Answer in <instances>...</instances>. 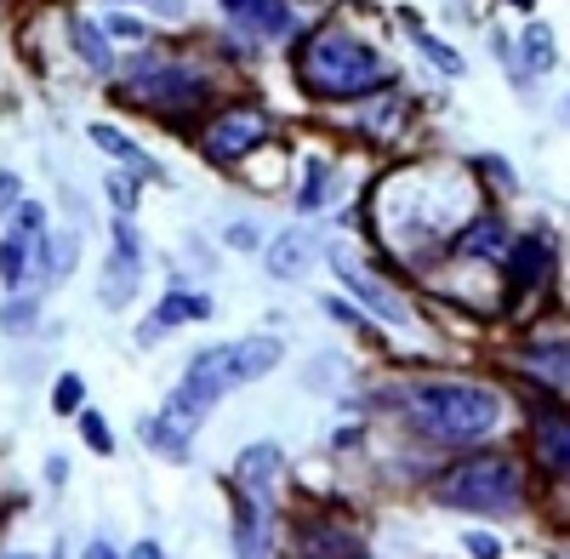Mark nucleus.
<instances>
[{
  "instance_id": "obj_20",
  "label": "nucleus",
  "mask_w": 570,
  "mask_h": 559,
  "mask_svg": "<svg viewBox=\"0 0 570 559\" xmlns=\"http://www.w3.org/2000/svg\"><path fill=\"white\" fill-rule=\"evenodd\" d=\"M531 371H542V377H553V383H570V349H537Z\"/></svg>"
},
{
  "instance_id": "obj_32",
  "label": "nucleus",
  "mask_w": 570,
  "mask_h": 559,
  "mask_svg": "<svg viewBox=\"0 0 570 559\" xmlns=\"http://www.w3.org/2000/svg\"><path fill=\"white\" fill-rule=\"evenodd\" d=\"M513 7H531V0H513Z\"/></svg>"
},
{
  "instance_id": "obj_21",
  "label": "nucleus",
  "mask_w": 570,
  "mask_h": 559,
  "mask_svg": "<svg viewBox=\"0 0 570 559\" xmlns=\"http://www.w3.org/2000/svg\"><path fill=\"white\" fill-rule=\"evenodd\" d=\"M0 325H7V332H35V303L23 297V303H7L0 308Z\"/></svg>"
},
{
  "instance_id": "obj_24",
  "label": "nucleus",
  "mask_w": 570,
  "mask_h": 559,
  "mask_svg": "<svg viewBox=\"0 0 570 559\" xmlns=\"http://www.w3.org/2000/svg\"><path fill=\"white\" fill-rule=\"evenodd\" d=\"M325 177H331L325 160H314V166H308V183H303V206H320V200H325Z\"/></svg>"
},
{
  "instance_id": "obj_2",
  "label": "nucleus",
  "mask_w": 570,
  "mask_h": 559,
  "mask_svg": "<svg viewBox=\"0 0 570 559\" xmlns=\"http://www.w3.org/2000/svg\"><path fill=\"white\" fill-rule=\"evenodd\" d=\"M411 416L428 429V434H440V440H480L497 429V416H502V400L480 383H416L411 394Z\"/></svg>"
},
{
  "instance_id": "obj_17",
  "label": "nucleus",
  "mask_w": 570,
  "mask_h": 559,
  "mask_svg": "<svg viewBox=\"0 0 570 559\" xmlns=\"http://www.w3.org/2000/svg\"><path fill=\"white\" fill-rule=\"evenodd\" d=\"M91 144H98L104 155H115V160H126V166H137V171H155V160L142 155V149L131 144V137H120L115 126H91Z\"/></svg>"
},
{
  "instance_id": "obj_13",
  "label": "nucleus",
  "mask_w": 570,
  "mask_h": 559,
  "mask_svg": "<svg viewBox=\"0 0 570 559\" xmlns=\"http://www.w3.org/2000/svg\"><path fill=\"white\" fill-rule=\"evenodd\" d=\"M308 257H314V241L303 235V228H292V235H279V241H274V252H268V274H274V280H297V274L308 268Z\"/></svg>"
},
{
  "instance_id": "obj_3",
  "label": "nucleus",
  "mask_w": 570,
  "mask_h": 559,
  "mask_svg": "<svg viewBox=\"0 0 570 559\" xmlns=\"http://www.w3.org/2000/svg\"><path fill=\"white\" fill-rule=\"evenodd\" d=\"M279 337H240V343H217V349H200L195 360H188V371H183V389H195L200 400H223V394H234L240 383H257V377H268V371L279 365Z\"/></svg>"
},
{
  "instance_id": "obj_29",
  "label": "nucleus",
  "mask_w": 570,
  "mask_h": 559,
  "mask_svg": "<svg viewBox=\"0 0 570 559\" xmlns=\"http://www.w3.org/2000/svg\"><path fill=\"white\" fill-rule=\"evenodd\" d=\"M228 246H240V252H252V246H257V228H228Z\"/></svg>"
},
{
  "instance_id": "obj_28",
  "label": "nucleus",
  "mask_w": 570,
  "mask_h": 559,
  "mask_svg": "<svg viewBox=\"0 0 570 559\" xmlns=\"http://www.w3.org/2000/svg\"><path fill=\"white\" fill-rule=\"evenodd\" d=\"M131 7H149V12H166V18H183V0H131Z\"/></svg>"
},
{
  "instance_id": "obj_31",
  "label": "nucleus",
  "mask_w": 570,
  "mask_h": 559,
  "mask_svg": "<svg viewBox=\"0 0 570 559\" xmlns=\"http://www.w3.org/2000/svg\"><path fill=\"white\" fill-rule=\"evenodd\" d=\"M12 195H18V177H12V171H0V206H7Z\"/></svg>"
},
{
  "instance_id": "obj_1",
  "label": "nucleus",
  "mask_w": 570,
  "mask_h": 559,
  "mask_svg": "<svg viewBox=\"0 0 570 559\" xmlns=\"http://www.w3.org/2000/svg\"><path fill=\"white\" fill-rule=\"evenodd\" d=\"M297 75H303L308 91H320V98H365V91H376L389 80V63L376 58L365 40H354L343 29H325L303 46Z\"/></svg>"
},
{
  "instance_id": "obj_23",
  "label": "nucleus",
  "mask_w": 570,
  "mask_h": 559,
  "mask_svg": "<svg viewBox=\"0 0 570 559\" xmlns=\"http://www.w3.org/2000/svg\"><path fill=\"white\" fill-rule=\"evenodd\" d=\"M12 228H23V235H46V212H40L35 200H23V206L12 212Z\"/></svg>"
},
{
  "instance_id": "obj_5",
  "label": "nucleus",
  "mask_w": 570,
  "mask_h": 559,
  "mask_svg": "<svg viewBox=\"0 0 570 559\" xmlns=\"http://www.w3.org/2000/svg\"><path fill=\"white\" fill-rule=\"evenodd\" d=\"M206 411H212V400H200L195 389L177 383V394L160 405V416H149V429H142V434H149L155 451H166L171 462H183L188 445H195V429L206 423Z\"/></svg>"
},
{
  "instance_id": "obj_26",
  "label": "nucleus",
  "mask_w": 570,
  "mask_h": 559,
  "mask_svg": "<svg viewBox=\"0 0 570 559\" xmlns=\"http://www.w3.org/2000/svg\"><path fill=\"white\" fill-rule=\"evenodd\" d=\"M422 52H428V58H434V63H440L445 75H462V58H456V52H445V46H440V40H422Z\"/></svg>"
},
{
  "instance_id": "obj_14",
  "label": "nucleus",
  "mask_w": 570,
  "mask_h": 559,
  "mask_svg": "<svg viewBox=\"0 0 570 559\" xmlns=\"http://www.w3.org/2000/svg\"><path fill=\"white\" fill-rule=\"evenodd\" d=\"M542 268H548V241H525V246H513V268H508L513 297H519V292H537Z\"/></svg>"
},
{
  "instance_id": "obj_8",
  "label": "nucleus",
  "mask_w": 570,
  "mask_h": 559,
  "mask_svg": "<svg viewBox=\"0 0 570 559\" xmlns=\"http://www.w3.org/2000/svg\"><path fill=\"white\" fill-rule=\"evenodd\" d=\"M263 131H268V120H263L257 109H234V115H223V120L206 131V155L228 166V160L252 155V149L263 144Z\"/></svg>"
},
{
  "instance_id": "obj_6",
  "label": "nucleus",
  "mask_w": 570,
  "mask_h": 559,
  "mask_svg": "<svg viewBox=\"0 0 570 559\" xmlns=\"http://www.w3.org/2000/svg\"><path fill=\"white\" fill-rule=\"evenodd\" d=\"M137 280H142V241H137V228L126 217H115V252H109V274H104L98 297L109 308H126L131 292H137Z\"/></svg>"
},
{
  "instance_id": "obj_11",
  "label": "nucleus",
  "mask_w": 570,
  "mask_h": 559,
  "mask_svg": "<svg viewBox=\"0 0 570 559\" xmlns=\"http://www.w3.org/2000/svg\"><path fill=\"white\" fill-rule=\"evenodd\" d=\"M223 12L240 29H252V35H285V29H292L285 0H223Z\"/></svg>"
},
{
  "instance_id": "obj_9",
  "label": "nucleus",
  "mask_w": 570,
  "mask_h": 559,
  "mask_svg": "<svg viewBox=\"0 0 570 559\" xmlns=\"http://www.w3.org/2000/svg\"><path fill=\"white\" fill-rule=\"evenodd\" d=\"M531 445H537V462H542L553 480H570V416H559V411L537 416Z\"/></svg>"
},
{
  "instance_id": "obj_7",
  "label": "nucleus",
  "mask_w": 570,
  "mask_h": 559,
  "mask_svg": "<svg viewBox=\"0 0 570 559\" xmlns=\"http://www.w3.org/2000/svg\"><path fill=\"white\" fill-rule=\"evenodd\" d=\"M126 91H131V98H142V104L177 109V104H188V98H200V80L188 75V69H177V63H137Z\"/></svg>"
},
{
  "instance_id": "obj_15",
  "label": "nucleus",
  "mask_w": 570,
  "mask_h": 559,
  "mask_svg": "<svg viewBox=\"0 0 570 559\" xmlns=\"http://www.w3.org/2000/svg\"><path fill=\"white\" fill-rule=\"evenodd\" d=\"M468 257H502L508 252V228L497 217H480V223H468L462 228V241H456Z\"/></svg>"
},
{
  "instance_id": "obj_25",
  "label": "nucleus",
  "mask_w": 570,
  "mask_h": 559,
  "mask_svg": "<svg viewBox=\"0 0 570 559\" xmlns=\"http://www.w3.org/2000/svg\"><path fill=\"white\" fill-rule=\"evenodd\" d=\"M80 434L91 440V451H115V445H109V429H104V416L86 411V416H80Z\"/></svg>"
},
{
  "instance_id": "obj_12",
  "label": "nucleus",
  "mask_w": 570,
  "mask_h": 559,
  "mask_svg": "<svg viewBox=\"0 0 570 559\" xmlns=\"http://www.w3.org/2000/svg\"><path fill=\"white\" fill-rule=\"evenodd\" d=\"M35 246H40V235H23V228H12V235L0 241V286H7V292H18L23 280H29Z\"/></svg>"
},
{
  "instance_id": "obj_18",
  "label": "nucleus",
  "mask_w": 570,
  "mask_h": 559,
  "mask_svg": "<svg viewBox=\"0 0 570 559\" xmlns=\"http://www.w3.org/2000/svg\"><path fill=\"white\" fill-rule=\"evenodd\" d=\"M553 58H559V52H553V29L531 23V29H525V69H531V75H548Z\"/></svg>"
},
{
  "instance_id": "obj_10",
  "label": "nucleus",
  "mask_w": 570,
  "mask_h": 559,
  "mask_svg": "<svg viewBox=\"0 0 570 559\" xmlns=\"http://www.w3.org/2000/svg\"><path fill=\"white\" fill-rule=\"evenodd\" d=\"M206 314H212V297H195V292H171V297H160L155 320L137 332V343H155V337L177 332V325H188V320H206Z\"/></svg>"
},
{
  "instance_id": "obj_19",
  "label": "nucleus",
  "mask_w": 570,
  "mask_h": 559,
  "mask_svg": "<svg viewBox=\"0 0 570 559\" xmlns=\"http://www.w3.org/2000/svg\"><path fill=\"white\" fill-rule=\"evenodd\" d=\"M69 29H75V46H80V58H86L91 69H109V46H104V29H91L86 18H75Z\"/></svg>"
},
{
  "instance_id": "obj_16",
  "label": "nucleus",
  "mask_w": 570,
  "mask_h": 559,
  "mask_svg": "<svg viewBox=\"0 0 570 559\" xmlns=\"http://www.w3.org/2000/svg\"><path fill=\"white\" fill-rule=\"evenodd\" d=\"M337 280H343V286H354V292H360L371 308H383L389 320H411V314H405V303H400L389 286H376V280H365L360 268H348V263H343V268H337Z\"/></svg>"
},
{
  "instance_id": "obj_30",
  "label": "nucleus",
  "mask_w": 570,
  "mask_h": 559,
  "mask_svg": "<svg viewBox=\"0 0 570 559\" xmlns=\"http://www.w3.org/2000/svg\"><path fill=\"white\" fill-rule=\"evenodd\" d=\"M468 553H497V537H480V531H473V537H468Z\"/></svg>"
},
{
  "instance_id": "obj_4",
  "label": "nucleus",
  "mask_w": 570,
  "mask_h": 559,
  "mask_svg": "<svg viewBox=\"0 0 570 559\" xmlns=\"http://www.w3.org/2000/svg\"><path fill=\"white\" fill-rule=\"evenodd\" d=\"M445 508H473V514H508L519 502V462L513 457H468L440 480Z\"/></svg>"
},
{
  "instance_id": "obj_22",
  "label": "nucleus",
  "mask_w": 570,
  "mask_h": 559,
  "mask_svg": "<svg viewBox=\"0 0 570 559\" xmlns=\"http://www.w3.org/2000/svg\"><path fill=\"white\" fill-rule=\"evenodd\" d=\"M80 394H86V383H80V377H58V389H52V405L69 416V411H80Z\"/></svg>"
},
{
  "instance_id": "obj_27",
  "label": "nucleus",
  "mask_w": 570,
  "mask_h": 559,
  "mask_svg": "<svg viewBox=\"0 0 570 559\" xmlns=\"http://www.w3.org/2000/svg\"><path fill=\"white\" fill-rule=\"evenodd\" d=\"M104 35H109V40H142V23H131V18H109Z\"/></svg>"
}]
</instances>
